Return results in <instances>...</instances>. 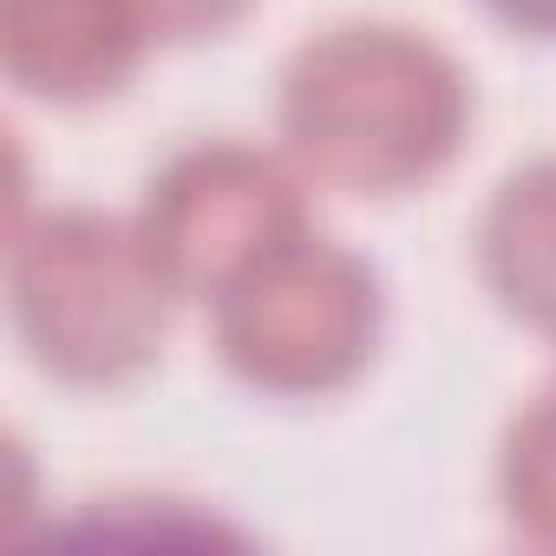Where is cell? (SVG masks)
I'll return each instance as SVG.
<instances>
[{"instance_id": "1", "label": "cell", "mask_w": 556, "mask_h": 556, "mask_svg": "<svg viewBox=\"0 0 556 556\" xmlns=\"http://www.w3.org/2000/svg\"><path fill=\"white\" fill-rule=\"evenodd\" d=\"M458 66L406 27H328L282 73L289 151L341 190L393 197L439 177L465 138Z\"/></svg>"}, {"instance_id": "2", "label": "cell", "mask_w": 556, "mask_h": 556, "mask_svg": "<svg viewBox=\"0 0 556 556\" xmlns=\"http://www.w3.org/2000/svg\"><path fill=\"white\" fill-rule=\"evenodd\" d=\"M8 295L27 354L73 387H118L151 367L170 315V282L138 223L99 210H47L14 223Z\"/></svg>"}, {"instance_id": "3", "label": "cell", "mask_w": 556, "mask_h": 556, "mask_svg": "<svg viewBox=\"0 0 556 556\" xmlns=\"http://www.w3.org/2000/svg\"><path fill=\"white\" fill-rule=\"evenodd\" d=\"M380 328L374 275L321 236H289L262 255L242 282L223 289V361L275 393H321L341 387Z\"/></svg>"}, {"instance_id": "4", "label": "cell", "mask_w": 556, "mask_h": 556, "mask_svg": "<svg viewBox=\"0 0 556 556\" xmlns=\"http://www.w3.org/2000/svg\"><path fill=\"white\" fill-rule=\"evenodd\" d=\"M138 236L177 295H223L262 255L302 236V197L262 151L197 144L151 177Z\"/></svg>"}, {"instance_id": "5", "label": "cell", "mask_w": 556, "mask_h": 556, "mask_svg": "<svg viewBox=\"0 0 556 556\" xmlns=\"http://www.w3.org/2000/svg\"><path fill=\"white\" fill-rule=\"evenodd\" d=\"M151 27L131 0H0V66L47 105L112 99Z\"/></svg>"}, {"instance_id": "6", "label": "cell", "mask_w": 556, "mask_h": 556, "mask_svg": "<svg viewBox=\"0 0 556 556\" xmlns=\"http://www.w3.org/2000/svg\"><path fill=\"white\" fill-rule=\"evenodd\" d=\"M478 255H484V282L497 289V302L556 334V157L517 170L491 197Z\"/></svg>"}, {"instance_id": "7", "label": "cell", "mask_w": 556, "mask_h": 556, "mask_svg": "<svg viewBox=\"0 0 556 556\" xmlns=\"http://www.w3.org/2000/svg\"><path fill=\"white\" fill-rule=\"evenodd\" d=\"M144 14L151 40H203V34H223L249 0H131Z\"/></svg>"}, {"instance_id": "8", "label": "cell", "mask_w": 556, "mask_h": 556, "mask_svg": "<svg viewBox=\"0 0 556 556\" xmlns=\"http://www.w3.org/2000/svg\"><path fill=\"white\" fill-rule=\"evenodd\" d=\"M491 8L523 34H556V0H491Z\"/></svg>"}]
</instances>
